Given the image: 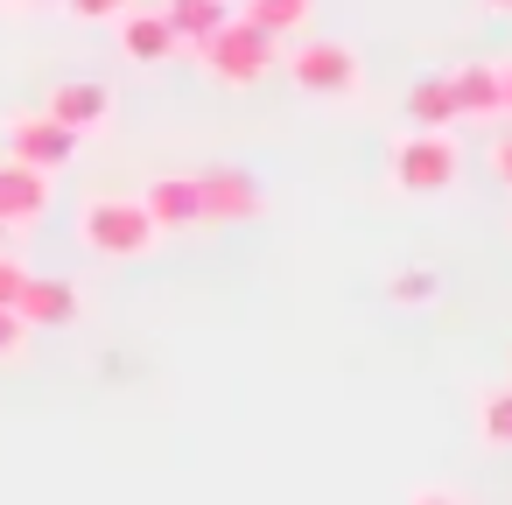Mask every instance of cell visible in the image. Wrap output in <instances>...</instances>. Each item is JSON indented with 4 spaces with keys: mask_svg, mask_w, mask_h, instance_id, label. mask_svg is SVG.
<instances>
[{
    "mask_svg": "<svg viewBox=\"0 0 512 505\" xmlns=\"http://www.w3.org/2000/svg\"><path fill=\"white\" fill-rule=\"evenodd\" d=\"M197 64H204V78H218V85H232V92H253V85L281 64V43H274V36H260L246 15H232L218 36H204V43H197Z\"/></svg>",
    "mask_w": 512,
    "mask_h": 505,
    "instance_id": "6da1fadb",
    "label": "cell"
},
{
    "mask_svg": "<svg viewBox=\"0 0 512 505\" xmlns=\"http://www.w3.org/2000/svg\"><path fill=\"white\" fill-rule=\"evenodd\" d=\"M78 239H85L99 260H148L162 232H155V218H148L141 197H92V204L78 211Z\"/></svg>",
    "mask_w": 512,
    "mask_h": 505,
    "instance_id": "7a4b0ae2",
    "label": "cell"
},
{
    "mask_svg": "<svg viewBox=\"0 0 512 505\" xmlns=\"http://www.w3.org/2000/svg\"><path fill=\"white\" fill-rule=\"evenodd\" d=\"M386 169H393V190H407V197H435V190H449L456 183V141L449 134H400L393 141V155H386Z\"/></svg>",
    "mask_w": 512,
    "mask_h": 505,
    "instance_id": "3957f363",
    "label": "cell"
},
{
    "mask_svg": "<svg viewBox=\"0 0 512 505\" xmlns=\"http://www.w3.org/2000/svg\"><path fill=\"white\" fill-rule=\"evenodd\" d=\"M288 64V78L302 85V92H316V99H351L358 85H365V71H358V57L344 50V43H295V57H281Z\"/></svg>",
    "mask_w": 512,
    "mask_h": 505,
    "instance_id": "277c9868",
    "label": "cell"
},
{
    "mask_svg": "<svg viewBox=\"0 0 512 505\" xmlns=\"http://www.w3.org/2000/svg\"><path fill=\"white\" fill-rule=\"evenodd\" d=\"M197 197H204V225H253L267 211L253 169H197Z\"/></svg>",
    "mask_w": 512,
    "mask_h": 505,
    "instance_id": "5b68a950",
    "label": "cell"
},
{
    "mask_svg": "<svg viewBox=\"0 0 512 505\" xmlns=\"http://www.w3.org/2000/svg\"><path fill=\"white\" fill-rule=\"evenodd\" d=\"M8 148H15L8 162H29V169H64V162L78 155V134L36 106V113H15V120H8Z\"/></svg>",
    "mask_w": 512,
    "mask_h": 505,
    "instance_id": "8992f818",
    "label": "cell"
},
{
    "mask_svg": "<svg viewBox=\"0 0 512 505\" xmlns=\"http://www.w3.org/2000/svg\"><path fill=\"white\" fill-rule=\"evenodd\" d=\"M43 218H50V169L0 162V225H8V232H36Z\"/></svg>",
    "mask_w": 512,
    "mask_h": 505,
    "instance_id": "52a82bcc",
    "label": "cell"
},
{
    "mask_svg": "<svg viewBox=\"0 0 512 505\" xmlns=\"http://www.w3.org/2000/svg\"><path fill=\"white\" fill-rule=\"evenodd\" d=\"M43 113H50V120H64V127L85 141V134H99V127L113 120V92H106L99 78H64V85H50Z\"/></svg>",
    "mask_w": 512,
    "mask_h": 505,
    "instance_id": "ba28073f",
    "label": "cell"
},
{
    "mask_svg": "<svg viewBox=\"0 0 512 505\" xmlns=\"http://www.w3.org/2000/svg\"><path fill=\"white\" fill-rule=\"evenodd\" d=\"M15 316H22L29 330H64V323L85 316V295H78L71 281H57V274H29L22 295H15Z\"/></svg>",
    "mask_w": 512,
    "mask_h": 505,
    "instance_id": "9c48e42d",
    "label": "cell"
},
{
    "mask_svg": "<svg viewBox=\"0 0 512 505\" xmlns=\"http://www.w3.org/2000/svg\"><path fill=\"white\" fill-rule=\"evenodd\" d=\"M113 29H120V57H127V64H141V71L169 64V57L183 50V43H176V29L162 22V8H127Z\"/></svg>",
    "mask_w": 512,
    "mask_h": 505,
    "instance_id": "30bf717a",
    "label": "cell"
},
{
    "mask_svg": "<svg viewBox=\"0 0 512 505\" xmlns=\"http://www.w3.org/2000/svg\"><path fill=\"white\" fill-rule=\"evenodd\" d=\"M141 204H148L155 232H190V225H204V197H197V176H155V183L141 190Z\"/></svg>",
    "mask_w": 512,
    "mask_h": 505,
    "instance_id": "8fae6325",
    "label": "cell"
},
{
    "mask_svg": "<svg viewBox=\"0 0 512 505\" xmlns=\"http://www.w3.org/2000/svg\"><path fill=\"white\" fill-rule=\"evenodd\" d=\"M449 99H456V120H505L498 64H463V71H449Z\"/></svg>",
    "mask_w": 512,
    "mask_h": 505,
    "instance_id": "7c38bea8",
    "label": "cell"
},
{
    "mask_svg": "<svg viewBox=\"0 0 512 505\" xmlns=\"http://www.w3.org/2000/svg\"><path fill=\"white\" fill-rule=\"evenodd\" d=\"M162 22L176 29L183 50H197L204 36H218L232 22V0H162Z\"/></svg>",
    "mask_w": 512,
    "mask_h": 505,
    "instance_id": "4fadbf2b",
    "label": "cell"
},
{
    "mask_svg": "<svg viewBox=\"0 0 512 505\" xmlns=\"http://www.w3.org/2000/svg\"><path fill=\"white\" fill-rule=\"evenodd\" d=\"M407 127H414V134H449V127H456L449 78H421V85L407 92Z\"/></svg>",
    "mask_w": 512,
    "mask_h": 505,
    "instance_id": "5bb4252c",
    "label": "cell"
},
{
    "mask_svg": "<svg viewBox=\"0 0 512 505\" xmlns=\"http://www.w3.org/2000/svg\"><path fill=\"white\" fill-rule=\"evenodd\" d=\"M260 36H274V43H288V36H302L309 29V15H316V0H246L239 8Z\"/></svg>",
    "mask_w": 512,
    "mask_h": 505,
    "instance_id": "9a60e30c",
    "label": "cell"
},
{
    "mask_svg": "<svg viewBox=\"0 0 512 505\" xmlns=\"http://www.w3.org/2000/svg\"><path fill=\"white\" fill-rule=\"evenodd\" d=\"M442 295V274L435 267H393L386 274V302H400V309H428Z\"/></svg>",
    "mask_w": 512,
    "mask_h": 505,
    "instance_id": "2e32d148",
    "label": "cell"
},
{
    "mask_svg": "<svg viewBox=\"0 0 512 505\" xmlns=\"http://www.w3.org/2000/svg\"><path fill=\"white\" fill-rule=\"evenodd\" d=\"M477 435H484L491 449H512V386L484 393V407H477Z\"/></svg>",
    "mask_w": 512,
    "mask_h": 505,
    "instance_id": "e0dca14e",
    "label": "cell"
},
{
    "mask_svg": "<svg viewBox=\"0 0 512 505\" xmlns=\"http://www.w3.org/2000/svg\"><path fill=\"white\" fill-rule=\"evenodd\" d=\"M29 337H36V330H29L15 309H0V358H22V351H29Z\"/></svg>",
    "mask_w": 512,
    "mask_h": 505,
    "instance_id": "ac0fdd59",
    "label": "cell"
},
{
    "mask_svg": "<svg viewBox=\"0 0 512 505\" xmlns=\"http://www.w3.org/2000/svg\"><path fill=\"white\" fill-rule=\"evenodd\" d=\"M57 8H71L78 22H120V15H127V0H57Z\"/></svg>",
    "mask_w": 512,
    "mask_h": 505,
    "instance_id": "d6986e66",
    "label": "cell"
},
{
    "mask_svg": "<svg viewBox=\"0 0 512 505\" xmlns=\"http://www.w3.org/2000/svg\"><path fill=\"white\" fill-rule=\"evenodd\" d=\"M22 281H29V267H22V260H0V309H15Z\"/></svg>",
    "mask_w": 512,
    "mask_h": 505,
    "instance_id": "ffe728a7",
    "label": "cell"
},
{
    "mask_svg": "<svg viewBox=\"0 0 512 505\" xmlns=\"http://www.w3.org/2000/svg\"><path fill=\"white\" fill-rule=\"evenodd\" d=\"M491 176L512 190V134H498V141H491Z\"/></svg>",
    "mask_w": 512,
    "mask_h": 505,
    "instance_id": "44dd1931",
    "label": "cell"
},
{
    "mask_svg": "<svg viewBox=\"0 0 512 505\" xmlns=\"http://www.w3.org/2000/svg\"><path fill=\"white\" fill-rule=\"evenodd\" d=\"M407 505H470V498H456V491H414Z\"/></svg>",
    "mask_w": 512,
    "mask_h": 505,
    "instance_id": "7402d4cb",
    "label": "cell"
},
{
    "mask_svg": "<svg viewBox=\"0 0 512 505\" xmlns=\"http://www.w3.org/2000/svg\"><path fill=\"white\" fill-rule=\"evenodd\" d=\"M498 85H505V120H512V64L498 71Z\"/></svg>",
    "mask_w": 512,
    "mask_h": 505,
    "instance_id": "603a6c76",
    "label": "cell"
},
{
    "mask_svg": "<svg viewBox=\"0 0 512 505\" xmlns=\"http://www.w3.org/2000/svg\"><path fill=\"white\" fill-rule=\"evenodd\" d=\"M484 8H491V15H512V0H484Z\"/></svg>",
    "mask_w": 512,
    "mask_h": 505,
    "instance_id": "cb8c5ba5",
    "label": "cell"
},
{
    "mask_svg": "<svg viewBox=\"0 0 512 505\" xmlns=\"http://www.w3.org/2000/svg\"><path fill=\"white\" fill-rule=\"evenodd\" d=\"M15 8H57V0H15Z\"/></svg>",
    "mask_w": 512,
    "mask_h": 505,
    "instance_id": "d4e9b609",
    "label": "cell"
}]
</instances>
